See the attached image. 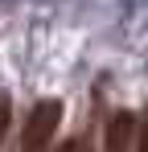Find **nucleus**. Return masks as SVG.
Wrapping results in <instances>:
<instances>
[{"label": "nucleus", "instance_id": "obj_4", "mask_svg": "<svg viewBox=\"0 0 148 152\" xmlns=\"http://www.w3.org/2000/svg\"><path fill=\"white\" fill-rule=\"evenodd\" d=\"M8 124H12V99L0 91V140H4V132H8Z\"/></svg>", "mask_w": 148, "mask_h": 152}, {"label": "nucleus", "instance_id": "obj_2", "mask_svg": "<svg viewBox=\"0 0 148 152\" xmlns=\"http://www.w3.org/2000/svg\"><path fill=\"white\" fill-rule=\"evenodd\" d=\"M103 152H136V115L132 111H111L107 132H103Z\"/></svg>", "mask_w": 148, "mask_h": 152}, {"label": "nucleus", "instance_id": "obj_3", "mask_svg": "<svg viewBox=\"0 0 148 152\" xmlns=\"http://www.w3.org/2000/svg\"><path fill=\"white\" fill-rule=\"evenodd\" d=\"M136 152H148V107L140 111V119H136Z\"/></svg>", "mask_w": 148, "mask_h": 152}, {"label": "nucleus", "instance_id": "obj_5", "mask_svg": "<svg viewBox=\"0 0 148 152\" xmlns=\"http://www.w3.org/2000/svg\"><path fill=\"white\" fill-rule=\"evenodd\" d=\"M62 152H95V148H91V140L78 136V140H70V144H62Z\"/></svg>", "mask_w": 148, "mask_h": 152}, {"label": "nucleus", "instance_id": "obj_1", "mask_svg": "<svg viewBox=\"0 0 148 152\" xmlns=\"http://www.w3.org/2000/svg\"><path fill=\"white\" fill-rule=\"evenodd\" d=\"M58 124H62V103H58V99H41L33 111H29L25 127H21L17 152H49Z\"/></svg>", "mask_w": 148, "mask_h": 152}]
</instances>
